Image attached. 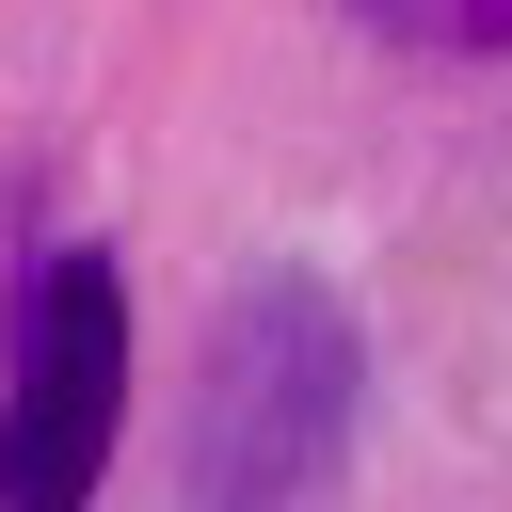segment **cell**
I'll use <instances>...</instances> for the list:
<instances>
[{
    "instance_id": "obj_1",
    "label": "cell",
    "mask_w": 512,
    "mask_h": 512,
    "mask_svg": "<svg viewBox=\"0 0 512 512\" xmlns=\"http://www.w3.org/2000/svg\"><path fill=\"white\" fill-rule=\"evenodd\" d=\"M352 384H368V352H352L320 272L224 288L192 416H176V496L192 512H304L336 480V448H352Z\"/></svg>"
},
{
    "instance_id": "obj_2",
    "label": "cell",
    "mask_w": 512,
    "mask_h": 512,
    "mask_svg": "<svg viewBox=\"0 0 512 512\" xmlns=\"http://www.w3.org/2000/svg\"><path fill=\"white\" fill-rule=\"evenodd\" d=\"M128 416V272L48 256L16 304V400H0V512H80Z\"/></svg>"
},
{
    "instance_id": "obj_3",
    "label": "cell",
    "mask_w": 512,
    "mask_h": 512,
    "mask_svg": "<svg viewBox=\"0 0 512 512\" xmlns=\"http://www.w3.org/2000/svg\"><path fill=\"white\" fill-rule=\"evenodd\" d=\"M368 32H400V48H448V64H480V48H512V0H352Z\"/></svg>"
}]
</instances>
